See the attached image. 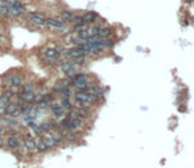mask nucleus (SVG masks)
Returning a JSON list of instances; mask_svg holds the SVG:
<instances>
[{
	"label": "nucleus",
	"instance_id": "nucleus-13",
	"mask_svg": "<svg viewBox=\"0 0 194 168\" xmlns=\"http://www.w3.org/2000/svg\"><path fill=\"white\" fill-rule=\"evenodd\" d=\"M101 28H102V25H101V24H97V22H94V24H90V25H88V29H87L88 37H98Z\"/></svg>",
	"mask_w": 194,
	"mask_h": 168
},
{
	"label": "nucleus",
	"instance_id": "nucleus-18",
	"mask_svg": "<svg viewBox=\"0 0 194 168\" xmlns=\"http://www.w3.org/2000/svg\"><path fill=\"white\" fill-rule=\"evenodd\" d=\"M77 139H78V134H77V131H71V130L64 131V141L70 142V143H74Z\"/></svg>",
	"mask_w": 194,
	"mask_h": 168
},
{
	"label": "nucleus",
	"instance_id": "nucleus-30",
	"mask_svg": "<svg viewBox=\"0 0 194 168\" xmlns=\"http://www.w3.org/2000/svg\"><path fill=\"white\" fill-rule=\"evenodd\" d=\"M4 129H5V127H4L2 124H0V134H3V133H4Z\"/></svg>",
	"mask_w": 194,
	"mask_h": 168
},
{
	"label": "nucleus",
	"instance_id": "nucleus-22",
	"mask_svg": "<svg viewBox=\"0 0 194 168\" xmlns=\"http://www.w3.org/2000/svg\"><path fill=\"white\" fill-rule=\"evenodd\" d=\"M78 72H79V67L75 66V64L73 63V64L70 66V69L65 72V77H69V79H71V77L75 76L77 74H78Z\"/></svg>",
	"mask_w": 194,
	"mask_h": 168
},
{
	"label": "nucleus",
	"instance_id": "nucleus-14",
	"mask_svg": "<svg viewBox=\"0 0 194 168\" xmlns=\"http://www.w3.org/2000/svg\"><path fill=\"white\" fill-rule=\"evenodd\" d=\"M44 135V141L46 142V144H48V147L49 148H54V147H57L58 144H57V142H55V139H54V137L52 135V133L49 131V133H45V134H42Z\"/></svg>",
	"mask_w": 194,
	"mask_h": 168
},
{
	"label": "nucleus",
	"instance_id": "nucleus-9",
	"mask_svg": "<svg viewBox=\"0 0 194 168\" xmlns=\"http://www.w3.org/2000/svg\"><path fill=\"white\" fill-rule=\"evenodd\" d=\"M23 146L28 153H37L36 151V139L35 138H24Z\"/></svg>",
	"mask_w": 194,
	"mask_h": 168
},
{
	"label": "nucleus",
	"instance_id": "nucleus-19",
	"mask_svg": "<svg viewBox=\"0 0 194 168\" xmlns=\"http://www.w3.org/2000/svg\"><path fill=\"white\" fill-rule=\"evenodd\" d=\"M79 82H88V75L86 72L79 71L75 76L71 77V83H79Z\"/></svg>",
	"mask_w": 194,
	"mask_h": 168
},
{
	"label": "nucleus",
	"instance_id": "nucleus-23",
	"mask_svg": "<svg viewBox=\"0 0 194 168\" xmlns=\"http://www.w3.org/2000/svg\"><path fill=\"white\" fill-rule=\"evenodd\" d=\"M71 62H73L75 66L81 67V66H83V64L86 63V55H85V54H82V55H79V57H77V58H74V59H71Z\"/></svg>",
	"mask_w": 194,
	"mask_h": 168
},
{
	"label": "nucleus",
	"instance_id": "nucleus-8",
	"mask_svg": "<svg viewBox=\"0 0 194 168\" xmlns=\"http://www.w3.org/2000/svg\"><path fill=\"white\" fill-rule=\"evenodd\" d=\"M25 82V77L23 74L19 72H11V87H21L23 83Z\"/></svg>",
	"mask_w": 194,
	"mask_h": 168
},
{
	"label": "nucleus",
	"instance_id": "nucleus-10",
	"mask_svg": "<svg viewBox=\"0 0 194 168\" xmlns=\"http://www.w3.org/2000/svg\"><path fill=\"white\" fill-rule=\"evenodd\" d=\"M12 97H15L12 92L9 91V88H5L4 91H2V93H0V104L2 105H7L11 100H12Z\"/></svg>",
	"mask_w": 194,
	"mask_h": 168
},
{
	"label": "nucleus",
	"instance_id": "nucleus-5",
	"mask_svg": "<svg viewBox=\"0 0 194 168\" xmlns=\"http://www.w3.org/2000/svg\"><path fill=\"white\" fill-rule=\"evenodd\" d=\"M29 21L33 25H37V26H45L46 25V17L42 13H38V12L31 13L29 15Z\"/></svg>",
	"mask_w": 194,
	"mask_h": 168
},
{
	"label": "nucleus",
	"instance_id": "nucleus-27",
	"mask_svg": "<svg viewBox=\"0 0 194 168\" xmlns=\"http://www.w3.org/2000/svg\"><path fill=\"white\" fill-rule=\"evenodd\" d=\"M0 16H3V17H9L8 5H5V7H0Z\"/></svg>",
	"mask_w": 194,
	"mask_h": 168
},
{
	"label": "nucleus",
	"instance_id": "nucleus-12",
	"mask_svg": "<svg viewBox=\"0 0 194 168\" xmlns=\"http://www.w3.org/2000/svg\"><path fill=\"white\" fill-rule=\"evenodd\" d=\"M114 34V29L111 26H102L101 30H99V38H111Z\"/></svg>",
	"mask_w": 194,
	"mask_h": 168
},
{
	"label": "nucleus",
	"instance_id": "nucleus-21",
	"mask_svg": "<svg viewBox=\"0 0 194 168\" xmlns=\"http://www.w3.org/2000/svg\"><path fill=\"white\" fill-rule=\"evenodd\" d=\"M73 13L70 12V11H61L59 12V20L64 21L65 24H68V22L71 21V19H73Z\"/></svg>",
	"mask_w": 194,
	"mask_h": 168
},
{
	"label": "nucleus",
	"instance_id": "nucleus-20",
	"mask_svg": "<svg viewBox=\"0 0 194 168\" xmlns=\"http://www.w3.org/2000/svg\"><path fill=\"white\" fill-rule=\"evenodd\" d=\"M57 92L61 97H68V99H70L71 97V89H70V87H58L57 88Z\"/></svg>",
	"mask_w": 194,
	"mask_h": 168
},
{
	"label": "nucleus",
	"instance_id": "nucleus-17",
	"mask_svg": "<svg viewBox=\"0 0 194 168\" xmlns=\"http://www.w3.org/2000/svg\"><path fill=\"white\" fill-rule=\"evenodd\" d=\"M20 92H36V84L31 80L24 82L23 86L20 87Z\"/></svg>",
	"mask_w": 194,
	"mask_h": 168
},
{
	"label": "nucleus",
	"instance_id": "nucleus-15",
	"mask_svg": "<svg viewBox=\"0 0 194 168\" xmlns=\"http://www.w3.org/2000/svg\"><path fill=\"white\" fill-rule=\"evenodd\" d=\"M50 148L48 147V144L46 142L44 141V138H40L38 141H36V151L37 153H40V154H44V153H46V151H49Z\"/></svg>",
	"mask_w": 194,
	"mask_h": 168
},
{
	"label": "nucleus",
	"instance_id": "nucleus-2",
	"mask_svg": "<svg viewBox=\"0 0 194 168\" xmlns=\"http://www.w3.org/2000/svg\"><path fill=\"white\" fill-rule=\"evenodd\" d=\"M20 114V103L19 101H11L5 105V116L11 117V118H16Z\"/></svg>",
	"mask_w": 194,
	"mask_h": 168
},
{
	"label": "nucleus",
	"instance_id": "nucleus-6",
	"mask_svg": "<svg viewBox=\"0 0 194 168\" xmlns=\"http://www.w3.org/2000/svg\"><path fill=\"white\" fill-rule=\"evenodd\" d=\"M8 8H9V16H12V17H19V16H21L25 12V7L20 2L13 5H8Z\"/></svg>",
	"mask_w": 194,
	"mask_h": 168
},
{
	"label": "nucleus",
	"instance_id": "nucleus-29",
	"mask_svg": "<svg viewBox=\"0 0 194 168\" xmlns=\"http://www.w3.org/2000/svg\"><path fill=\"white\" fill-rule=\"evenodd\" d=\"M5 116V105H2L0 104V118Z\"/></svg>",
	"mask_w": 194,
	"mask_h": 168
},
{
	"label": "nucleus",
	"instance_id": "nucleus-26",
	"mask_svg": "<svg viewBox=\"0 0 194 168\" xmlns=\"http://www.w3.org/2000/svg\"><path fill=\"white\" fill-rule=\"evenodd\" d=\"M71 86V79L69 77H65V79H61L58 82V87H70Z\"/></svg>",
	"mask_w": 194,
	"mask_h": 168
},
{
	"label": "nucleus",
	"instance_id": "nucleus-3",
	"mask_svg": "<svg viewBox=\"0 0 194 168\" xmlns=\"http://www.w3.org/2000/svg\"><path fill=\"white\" fill-rule=\"evenodd\" d=\"M48 109L52 112V114L54 116V118H57V120H64L66 117V112L62 109V106L58 104V101H54L52 104H49Z\"/></svg>",
	"mask_w": 194,
	"mask_h": 168
},
{
	"label": "nucleus",
	"instance_id": "nucleus-28",
	"mask_svg": "<svg viewBox=\"0 0 194 168\" xmlns=\"http://www.w3.org/2000/svg\"><path fill=\"white\" fill-rule=\"evenodd\" d=\"M5 146V137L4 134H0V148H3Z\"/></svg>",
	"mask_w": 194,
	"mask_h": 168
},
{
	"label": "nucleus",
	"instance_id": "nucleus-11",
	"mask_svg": "<svg viewBox=\"0 0 194 168\" xmlns=\"http://www.w3.org/2000/svg\"><path fill=\"white\" fill-rule=\"evenodd\" d=\"M98 19V13L94 12V11H87V12L83 15V20H85V24H94Z\"/></svg>",
	"mask_w": 194,
	"mask_h": 168
},
{
	"label": "nucleus",
	"instance_id": "nucleus-4",
	"mask_svg": "<svg viewBox=\"0 0 194 168\" xmlns=\"http://www.w3.org/2000/svg\"><path fill=\"white\" fill-rule=\"evenodd\" d=\"M23 146V141L19 137H7L5 138V147H8V150L12 153L15 150H19Z\"/></svg>",
	"mask_w": 194,
	"mask_h": 168
},
{
	"label": "nucleus",
	"instance_id": "nucleus-24",
	"mask_svg": "<svg viewBox=\"0 0 194 168\" xmlns=\"http://www.w3.org/2000/svg\"><path fill=\"white\" fill-rule=\"evenodd\" d=\"M71 64H73V62H71L70 59H68V60H62V62H59L58 66H59V70L65 74V72L70 69V66H71Z\"/></svg>",
	"mask_w": 194,
	"mask_h": 168
},
{
	"label": "nucleus",
	"instance_id": "nucleus-7",
	"mask_svg": "<svg viewBox=\"0 0 194 168\" xmlns=\"http://www.w3.org/2000/svg\"><path fill=\"white\" fill-rule=\"evenodd\" d=\"M46 25L53 28V29H58V30H64L66 28V24L64 21H61L59 19H55V17H46Z\"/></svg>",
	"mask_w": 194,
	"mask_h": 168
},
{
	"label": "nucleus",
	"instance_id": "nucleus-16",
	"mask_svg": "<svg viewBox=\"0 0 194 168\" xmlns=\"http://www.w3.org/2000/svg\"><path fill=\"white\" fill-rule=\"evenodd\" d=\"M58 104L62 106V109H64L65 112H69L70 109L74 108V106H73V103H71V100L68 99V97H61V99L58 100Z\"/></svg>",
	"mask_w": 194,
	"mask_h": 168
},
{
	"label": "nucleus",
	"instance_id": "nucleus-25",
	"mask_svg": "<svg viewBox=\"0 0 194 168\" xmlns=\"http://www.w3.org/2000/svg\"><path fill=\"white\" fill-rule=\"evenodd\" d=\"M71 24H73L74 26L77 25H82V24H85V20H83V16L81 15H77V16H73V19H71Z\"/></svg>",
	"mask_w": 194,
	"mask_h": 168
},
{
	"label": "nucleus",
	"instance_id": "nucleus-31",
	"mask_svg": "<svg viewBox=\"0 0 194 168\" xmlns=\"http://www.w3.org/2000/svg\"><path fill=\"white\" fill-rule=\"evenodd\" d=\"M0 49H2V43H0Z\"/></svg>",
	"mask_w": 194,
	"mask_h": 168
},
{
	"label": "nucleus",
	"instance_id": "nucleus-1",
	"mask_svg": "<svg viewBox=\"0 0 194 168\" xmlns=\"http://www.w3.org/2000/svg\"><path fill=\"white\" fill-rule=\"evenodd\" d=\"M98 97L91 95L88 91H77L74 93V101L78 106L82 108H90V106L98 101Z\"/></svg>",
	"mask_w": 194,
	"mask_h": 168
}]
</instances>
